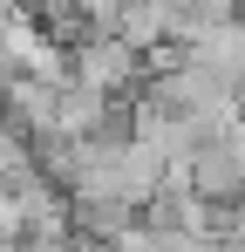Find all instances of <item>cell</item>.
Returning <instances> with one entry per match:
<instances>
[{"label": "cell", "mask_w": 245, "mask_h": 252, "mask_svg": "<svg viewBox=\"0 0 245 252\" xmlns=\"http://www.w3.org/2000/svg\"><path fill=\"white\" fill-rule=\"evenodd\" d=\"M61 62H68V75L82 89H95V95H109V102H129L136 89H143V55L136 48H122L116 34H68L61 41Z\"/></svg>", "instance_id": "obj_1"}, {"label": "cell", "mask_w": 245, "mask_h": 252, "mask_svg": "<svg viewBox=\"0 0 245 252\" xmlns=\"http://www.w3.org/2000/svg\"><path fill=\"white\" fill-rule=\"evenodd\" d=\"M191 198H204L211 211H232L245 198V150L225 136V129H211L198 150H191V164H184V177H177Z\"/></svg>", "instance_id": "obj_2"}, {"label": "cell", "mask_w": 245, "mask_h": 252, "mask_svg": "<svg viewBox=\"0 0 245 252\" xmlns=\"http://www.w3.org/2000/svg\"><path fill=\"white\" fill-rule=\"evenodd\" d=\"M7 82H14V68H7V48H0V89H7Z\"/></svg>", "instance_id": "obj_3"}, {"label": "cell", "mask_w": 245, "mask_h": 252, "mask_svg": "<svg viewBox=\"0 0 245 252\" xmlns=\"http://www.w3.org/2000/svg\"><path fill=\"white\" fill-rule=\"evenodd\" d=\"M14 7H21V0H0V14H14Z\"/></svg>", "instance_id": "obj_4"}, {"label": "cell", "mask_w": 245, "mask_h": 252, "mask_svg": "<svg viewBox=\"0 0 245 252\" xmlns=\"http://www.w3.org/2000/svg\"><path fill=\"white\" fill-rule=\"evenodd\" d=\"M232 14H245V0H232Z\"/></svg>", "instance_id": "obj_5"}]
</instances>
